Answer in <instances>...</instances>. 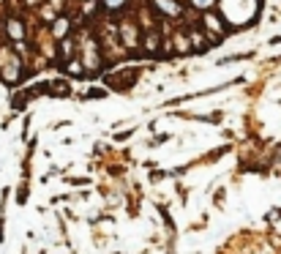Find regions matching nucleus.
<instances>
[{"mask_svg": "<svg viewBox=\"0 0 281 254\" xmlns=\"http://www.w3.org/2000/svg\"><path fill=\"white\" fill-rule=\"evenodd\" d=\"M145 52L148 55H156L158 52V33H156V30H148V36H145Z\"/></svg>", "mask_w": 281, "mask_h": 254, "instance_id": "obj_7", "label": "nucleus"}, {"mask_svg": "<svg viewBox=\"0 0 281 254\" xmlns=\"http://www.w3.org/2000/svg\"><path fill=\"white\" fill-rule=\"evenodd\" d=\"M52 90H60V93H66V90H71V88H68L66 82H55V85H52Z\"/></svg>", "mask_w": 281, "mask_h": 254, "instance_id": "obj_10", "label": "nucleus"}, {"mask_svg": "<svg viewBox=\"0 0 281 254\" xmlns=\"http://www.w3.org/2000/svg\"><path fill=\"white\" fill-rule=\"evenodd\" d=\"M6 30H9V36L14 38V41H22V38H25V28H22V22H19V19H9Z\"/></svg>", "mask_w": 281, "mask_h": 254, "instance_id": "obj_5", "label": "nucleus"}, {"mask_svg": "<svg viewBox=\"0 0 281 254\" xmlns=\"http://www.w3.org/2000/svg\"><path fill=\"white\" fill-rule=\"evenodd\" d=\"M87 96H93V99H101V96H104V90H87Z\"/></svg>", "mask_w": 281, "mask_h": 254, "instance_id": "obj_12", "label": "nucleus"}, {"mask_svg": "<svg viewBox=\"0 0 281 254\" xmlns=\"http://www.w3.org/2000/svg\"><path fill=\"white\" fill-rule=\"evenodd\" d=\"M202 22H205V28L210 30V33H224V22H221V17L219 14H213V11H205V17H202Z\"/></svg>", "mask_w": 281, "mask_h": 254, "instance_id": "obj_4", "label": "nucleus"}, {"mask_svg": "<svg viewBox=\"0 0 281 254\" xmlns=\"http://www.w3.org/2000/svg\"><path fill=\"white\" fill-rule=\"evenodd\" d=\"M221 14L232 25H246L256 17V0H221Z\"/></svg>", "mask_w": 281, "mask_h": 254, "instance_id": "obj_1", "label": "nucleus"}, {"mask_svg": "<svg viewBox=\"0 0 281 254\" xmlns=\"http://www.w3.org/2000/svg\"><path fill=\"white\" fill-rule=\"evenodd\" d=\"M191 3H194V6H197V9H202V11H210V9H213V3H216V0H191Z\"/></svg>", "mask_w": 281, "mask_h": 254, "instance_id": "obj_9", "label": "nucleus"}, {"mask_svg": "<svg viewBox=\"0 0 281 254\" xmlns=\"http://www.w3.org/2000/svg\"><path fill=\"white\" fill-rule=\"evenodd\" d=\"M126 3H128V0H101V6H104L107 11H123Z\"/></svg>", "mask_w": 281, "mask_h": 254, "instance_id": "obj_8", "label": "nucleus"}, {"mask_svg": "<svg viewBox=\"0 0 281 254\" xmlns=\"http://www.w3.org/2000/svg\"><path fill=\"white\" fill-rule=\"evenodd\" d=\"M191 41H194V47H205V41H202V36H199V33H191Z\"/></svg>", "mask_w": 281, "mask_h": 254, "instance_id": "obj_11", "label": "nucleus"}, {"mask_svg": "<svg viewBox=\"0 0 281 254\" xmlns=\"http://www.w3.org/2000/svg\"><path fill=\"white\" fill-rule=\"evenodd\" d=\"M120 36H123V44L126 47H136V44H139V33H136L134 22H126V25L120 28Z\"/></svg>", "mask_w": 281, "mask_h": 254, "instance_id": "obj_2", "label": "nucleus"}, {"mask_svg": "<svg viewBox=\"0 0 281 254\" xmlns=\"http://www.w3.org/2000/svg\"><path fill=\"white\" fill-rule=\"evenodd\" d=\"M153 6L164 14V17H178V14H180L178 0H153Z\"/></svg>", "mask_w": 281, "mask_h": 254, "instance_id": "obj_3", "label": "nucleus"}, {"mask_svg": "<svg viewBox=\"0 0 281 254\" xmlns=\"http://www.w3.org/2000/svg\"><path fill=\"white\" fill-rule=\"evenodd\" d=\"M71 30V22L66 19V17H58L55 19V25H52V33H55V38H66V33Z\"/></svg>", "mask_w": 281, "mask_h": 254, "instance_id": "obj_6", "label": "nucleus"}]
</instances>
